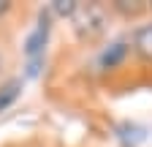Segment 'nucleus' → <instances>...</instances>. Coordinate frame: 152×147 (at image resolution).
Returning a JSON list of instances; mask_svg holds the SVG:
<instances>
[{
    "label": "nucleus",
    "instance_id": "7ed1b4c3",
    "mask_svg": "<svg viewBox=\"0 0 152 147\" xmlns=\"http://www.w3.org/2000/svg\"><path fill=\"white\" fill-rule=\"evenodd\" d=\"M133 49L144 63H152V25H144L133 35Z\"/></svg>",
    "mask_w": 152,
    "mask_h": 147
},
{
    "label": "nucleus",
    "instance_id": "f03ea898",
    "mask_svg": "<svg viewBox=\"0 0 152 147\" xmlns=\"http://www.w3.org/2000/svg\"><path fill=\"white\" fill-rule=\"evenodd\" d=\"M73 22H76V30H79L82 35H98L103 30V11L98 6H87L73 14Z\"/></svg>",
    "mask_w": 152,
    "mask_h": 147
},
{
    "label": "nucleus",
    "instance_id": "423d86ee",
    "mask_svg": "<svg viewBox=\"0 0 152 147\" xmlns=\"http://www.w3.org/2000/svg\"><path fill=\"white\" fill-rule=\"evenodd\" d=\"M52 11L60 14V16H71V19H73V14L79 11V3H76V0H54Z\"/></svg>",
    "mask_w": 152,
    "mask_h": 147
},
{
    "label": "nucleus",
    "instance_id": "39448f33",
    "mask_svg": "<svg viewBox=\"0 0 152 147\" xmlns=\"http://www.w3.org/2000/svg\"><path fill=\"white\" fill-rule=\"evenodd\" d=\"M125 54H128V44H125V41L111 44V46L101 54V68H114V65H120Z\"/></svg>",
    "mask_w": 152,
    "mask_h": 147
},
{
    "label": "nucleus",
    "instance_id": "0eeeda50",
    "mask_svg": "<svg viewBox=\"0 0 152 147\" xmlns=\"http://www.w3.org/2000/svg\"><path fill=\"white\" fill-rule=\"evenodd\" d=\"M114 8H117V11H122V14H139V11L144 8V3H139V6H130L128 0H117V3H114Z\"/></svg>",
    "mask_w": 152,
    "mask_h": 147
},
{
    "label": "nucleus",
    "instance_id": "20e7f679",
    "mask_svg": "<svg viewBox=\"0 0 152 147\" xmlns=\"http://www.w3.org/2000/svg\"><path fill=\"white\" fill-rule=\"evenodd\" d=\"M19 93H22V79H8V82L0 85V112H6L19 98Z\"/></svg>",
    "mask_w": 152,
    "mask_h": 147
},
{
    "label": "nucleus",
    "instance_id": "f257e3e1",
    "mask_svg": "<svg viewBox=\"0 0 152 147\" xmlns=\"http://www.w3.org/2000/svg\"><path fill=\"white\" fill-rule=\"evenodd\" d=\"M49 30H52L49 14H41V16H38V25L33 27V33L27 35V41H25V54H27L30 60L44 57V46H46V41H49Z\"/></svg>",
    "mask_w": 152,
    "mask_h": 147
},
{
    "label": "nucleus",
    "instance_id": "6e6552de",
    "mask_svg": "<svg viewBox=\"0 0 152 147\" xmlns=\"http://www.w3.org/2000/svg\"><path fill=\"white\" fill-rule=\"evenodd\" d=\"M8 8H11V3H8V0H0V16H3Z\"/></svg>",
    "mask_w": 152,
    "mask_h": 147
}]
</instances>
